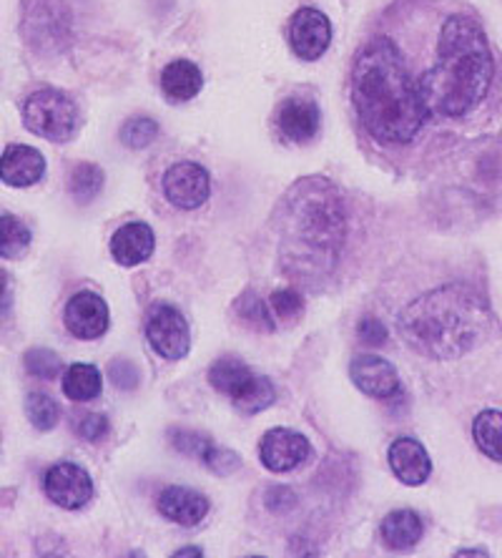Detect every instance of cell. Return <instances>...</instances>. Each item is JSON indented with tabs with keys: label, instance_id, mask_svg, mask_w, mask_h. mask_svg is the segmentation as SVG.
<instances>
[{
	"label": "cell",
	"instance_id": "6da1fadb",
	"mask_svg": "<svg viewBox=\"0 0 502 558\" xmlns=\"http://www.w3.org/2000/svg\"><path fill=\"white\" fill-rule=\"evenodd\" d=\"M282 265L302 282L334 272L347 240V211L340 192L322 177L296 182L277 215Z\"/></svg>",
	"mask_w": 502,
	"mask_h": 558
},
{
	"label": "cell",
	"instance_id": "7a4b0ae2",
	"mask_svg": "<svg viewBox=\"0 0 502 558\" xmlns=\"http://www.w3.org/2000/svg\"><path fill=\"white\" fill-rule=\"evenodd\" d=\"M350 96L359 124L384 146L409 144L425 124L427 109L417 84L390 38H372L357 53Z\"/></svg>",
	"mask_w": 502,
	"mask_h": 558
},
{
	"label": "cell",
	"instance_id": "3957f363",
	"mask_svg": "<svg viewBox=\"0 0 502 558\" xmlns=\"http://www.w3.org/2000/svg\"><path fill=\"white\" fill-rule=\"evenodd\" d=\"M495 61L482 28L467 15L444 21L438 40V59L417 81L425 109L438 117H465L488 96Z\"/></svg>",
	"mask_w": 502,
	"mask_h": 558
},
{
	"label": "cell",
	"instance_id": "277c9868",
	"mask_svg": "<svg viewBox=\"0 0 502 558\" xmlns=\"http://www.w3.org/2000/svg\"><path fill=\"white\" fill-rule=\"evenodd\" d=\"M488 302L467 284H442L402 310L397 330L409 348L430 360H455L482 340Z\"/></svg>",
	"mask_w": 502,
	"mask_h": 558
},
{
	"label": "cell",
	"instance_id": "5b68a950",
	"mask_svg": "<svg viewBox=\"0 0 502 558\" xmlns=\"http://www.w3.org/2000/svg\"><path fill=\"white\" fill-rule=\"evenodd\" d=\"M23 124L33 134L53 144H65L76 136L78 109L69 94L59 88H40L23 101Z\"/></svg>",
	"mask_w": 502,
	"mask_h": 558
},
{
	"label": "cell",
	"instance_id": "8992f818",
	"mask_svg": "<svg viewBox=\"0 0 502 558\" xmlns=\"http://www.w3.org/2000/svg\"><path fill=\"white\" fill-rule=\"evenodd\" d=\"M146 340L167 360H181L192 350V332H188L186 317L167 302H156L148 312Z\"/></svg>",
	"mask_w": 502,
	"mask_h": 558
},
{
	"label": "cell",
	"instance_id": "52a82bcc",
	"mask_svg": "<svg viewBox=\"0 0 502 558\" xmlns=\"http://www.w3.org/2000/svg\"><path fill=\"white\" fill-rule=\"evenodd\" d=\"M163 194L171 207L184 211L199 209L211 194L209 171L194 161H179L163 174Z\"/></svg>",
	"mask_w": 502,
	"mask_h": 558
},
{
	"label": "cell",
	"instance_id": "ba28073f",
	"mask_svg": "<svg viewBox=\"0 0 502 558\" xmlns=\"http://www.w3.org/2000/svg\"><path fill=\"white\" fill-rule=\"evenodd\" d=\"M290 44L302 61H317L332 44V23L317 8H299L290 23Z\"/></svg>",
	"mask_w": 502,
	"mask_h": 558
},
{
	"label": "cell",
	"instance_id": "9c48e42d",
	"mask_svg": "<svg viewBox=\"0 0 502 558\" xmlns=\"http://www.w3.org/2000/svg\"><path fill=\"white\" fill-rule=\"evenodd\" d=\"M44 488L46 496L51 498L56 506L65 508V511L84 508L90 496H94V481H90V475L76 463H59L48 468Z\"/></svg>",
	"mask_w": 502,
	"mask_h": 558
},
{
	"label": "cell",
	"instance_id": "30bf717a",
	"mask_svg": "<svg viewBox=\"0 0 502 558\" xmlns=\"http://www.w3.org/2000/svg\"><path fill=\"white\" fill-rule=\"evenodd\" d=\"M311 453L309 440L290 428L269 430L259 442V458L269 471L290 473L307 461Z\"/></svg>",
	"mask_w": 502,
	"mask_h": 558
},
{
	"label": "cell",
	"instance_id": "8fae6325",
	"mask_svg": "<svg viewBox=\"0 0 502 558\" xmlns=\"http://www.w3.org/2000/svg\"><path fill=\"white\" fill-rule=\"evenodd\" d=\"M65 327L78 340H98L109 330V305L96 292L73 294L63 312Z\"/></svg>",
	"mask_w": 502,
	"mask_h": 558
},
{
	"label": "cell",
	"instance_id": "7c38bea8",
	"mask_svg": "<svg viewBox=\"0 0 502 558\" xmlns=\"http://www.w3.org/2000/svg\"><path fill=\"white\" fill-rule=\"evenodd\" d=\"M352 383L369 398L387 400L400 390V377L392 363L380 355H357L350 367Z\"/></svg>",
	"mask_w": 502,
	"mask_h": 558
},
{
	"label": "cell",
	"instance_id": "4fadbf2b",
	"mask_svg": "<svg viewBox=\"0 0 502 558\" xmlns=\"http://www.w3.org/2000/svg\"><path fill=\"white\" fill-rule=\"evenodd\" d=\"M46 174L44 154L26 144L8 146L0 156V182L15 189H28L38 184Z\"/></svg>",
	"mask_w": 502,
	"mask_h": 558
},
{
	"label": "cell",
	"instance_id": "5bb4252c",
	"mask_svg": "<svg viewBox=\"0 0 502 558\" xmlns=\"http://www.w3.org/2000/svg\"><path fill=\"white\" fill-rule=\"evenodd\" d=\"M156 236L146 221H128L111 236V257L121 267H136L154 254Z\"/></svg>",
	"mask_w": 502,
	"mask_h": 558
},
{
	"label": "cell",
	"instance_id": "9a60e30c",
	"mask_svg": "<svg viewBox=\"0 0 502 558\" xmlns=\"http://www.w3.org/2000/svg\"><path fill=\"white\" fill-rule=\"evenodd\" d=\"M390 468L405 486H423L432 473V461L423 442L413 438H397L390 446Z\"/></svg>",
	"mask_w": 502,
	"mask_h": 558
},
{
	"label": "cell",
	"instance_id": "2e32d148",
	"mask_svg": "<svg viewBox=\"0 0 502 558\" xmlns=\"http://www.w3.org/2000/svg\"><path fill=\"white\" fill-rule=\"evenodd\" d=\"M159 511L163 519L171 523H179V526H196L207 519L209 513V500L207 496L196 494L192 488H167L159 496Z\"/></svg>",
	"mask_w": 502,
	"mask_h": 558
},
{
	"label": "cell",
	"instance_id": "e0dca14e",
	"mask_svg": "<svg viewBox=\"0 0 502 558\" xmlns=\"http://www.w3.org/2000/svg\"><path fill=\"white\" fill-rule=\"evenodd\" d=\"M319 121H322L319 109L311 101H304V98H290L279 109V129L294 144L311 142L319 131Z\"/></svg>",
	"mask_w": 502,
	"mask_h": 558
},
{
	"label": "cell",
	"instance_id": "ac0fdd59",
	"mask_svg": "<svg viewBox=\"0 0 502 558\" xmlns=\"http://www.w3.org/2000/svg\"><path fill=\"white\" fill-rule=\"evenodd\" d=\"M204 76L192 61H174L161 73V88L171 101H192L201 92Z\"/></svg>",
	"mask_w": 502,
	"mask_h": 558
},
{
	"label": "cell",
	"instance_id": "d6986e66",
	"mask_svg": "<svg viewBox=\"0 0 502 558\" xmlns=\"http://www.w3.org/2000/svg\"><path fill=\"white\" fill-rule=\"evenodd\" d=\"M382 541L392 551H409L423 538V519L415 511H394L382 521Z\"/></svg>",
	"mask_w": 502,
	"mask_h": 558
},
{
	"label": "cell",
	"instance_id": "ffe728a7",
	"mask_svg": "<svg viewBox=\"0 0 502 558\" xmlns=\"http://www.w3.org/2000/svg\"><path fill=\"white\" fill-rule=\"evenodd\" d=\"M252 380H254V373L236 357H221L211 365L209 371L211 388H217L221 396L232 398V403L246 388H249Z\"/></svg>",
	"mask_w": 502,
	"mask_h": 558
},
{
	"label": "cell",
	"instance_id": "44dd1931",
	"mask_svg": "<svg viewBox=\"0 0 502 558\" xmlns=\"http://www.w3.org/2000/svg\"><path fill=\"white\" fill-rule=\"evenodd\" d=\"M101 388H103V377L98 373V367L86 365V363L65 367L63 373L65 398L76 400V403H88V400L101 396Z\"/></svg>",
	"mask_w": 502,
	"mask_h": 558
},
{
	"label": "cell",
	"instance_id": "7402d4cb",
	"mask_svg": "<svg viewBox=\"0 0 502 558\" xmlns=\"http://www.w3.org/2000/svg\"><path fill=\"white\" fill-rule=\"evenodd\" d=\"M477 448L492 461L502 463V413L500 410H482L473 423Z\"/></svg>",
	"mask_w": 502,
	"mask_h": 558
},
{
	"label": "cell",
	"instance_id": "603a6c76",
	"mask_svg": "<svg viewBox=\"0 0 502 558\" xmlns=\"http://www.w3.org/2000/svg\"><path fill=\"white\" fill-rule=\"evenodd\" d=\"M30 247V229L19 217L0 215V257L19 259Z\"/></svg>",
	"mask_w": 502,
	"mask_h": 558
},
{
	"label": "cell",
	"instance_id": "cb8c5ba5",
	"mask_svg": "<svg viewBox=\"0 0 502 558\" xmlns=\"http://www.w3.org/2000/svg\"><path fill=\"white\" fill-rule=\"evenodd\" d=\"M274 398H277V392H274V385H271L269 377L254 375L252 385L234 400V405L242 410V413L252 415V413H261V410H267L271 403H274Z\"/></svg>",
	"mask_w": 502,
	"mask_h": 558
},
{
	"label": "cell",
	"instance_id": "d4e9b609",
	"mask_svg": "<svg viewBox=\"0 0 502 558\" xmlns=\"http://www.w3.org/2000/svg\"><path fill=\"white\" fill-rule=\"evenodd\" d=\"M103 186V171L96 163H78L76 169L71 171V182L69 189L71 194L76 196V202L86 204L94 199V196L101 192Z\"/></svg>",
	"mask_w": 502,
	"mask_h": 558
},
{
	"label": "cell",
	"instance_id": "484cf974",
	"mask_svg": "<svg viewBox=\"0 0 502 558\" xmlns=\"http://www.w3.org/2000/svg\"><path fill=\"white\" fill-rule=\"evenodd\" d=\"M26 415L33 423V428L38 430H53L61 421V408L56 405L53 398L40 396V392H33L26 400Z\"/></svg>",
	"mask_w": 502,
	"mask_h": 558
},
{
	"label": "cell",
	"instance_id": "4316f807",
	"mask_svg": "<svg viewBox=\"0 0 502 558\" xmlns=\"http://www.w3.org/2000/svg\"><path fill=\"white\" fill-rule=\"evenodd\" d=\"M236 312L246 325L259 327V330H271V327H274V317H271L269 302L259 300L257 294L246 292L244 298L236 302Z\"/></svg>",
	"mask_w": 502,
	"mask_h": 558
},
{
	"label": "cell",
	"instance_id": "83f0119b",
	"mask_svg": "<svg viewBox=\"0 0 502 558\" xmlns=\"http://www.w3.org/2000/svg\"><path fill=\"white\" fill-rule=\"evenodd\" d=\"M156 134H159V124L154 119L136 117L126 121V126L121 129V142L131 146V149H144V146L154 142Z\"/></svg>",
	"mask_w": 502,
	"mask_h": 558
},
{
	"label": "cell",
	"instance_id": "f1b7e54d",
	"mask_svg": "<svg viewBox=\"0 0 502 558\" xmlns=\"http://www.w3.org/2000/svg\"><path fill=\"white\" fill-rule=\"evenodd\" d=\"M269 307H271V315H277L282 323H294V319H299L302 315L304 300L296 290H277L271 294Z\"/></svg>",
	"mask_w": 502,
	"mask_h": 558
},
{
	"label": "cell",
	"instance_id": "f546056e",
	"mask_svg": "<svg viewBox=\"0 0 502 558\" xmlns=\"http://www.w3.org/2000/svg\"><path fill=\"white\" fill-rule=\"evenodd\" d=\"M26 367L30 375L40 377V380H53V377L61 373L63 365H61V357L56 355V352L36 348L26 355Z\"/></svg>",
	"mask_w": 502,
	"mask_h": 558
},
{
	"label": "cell",
	"instance_id": "4dcf8cb0",
	"mask_svg": "<svg viewBox=\"0 0 502 558\" xmlns=\"http://www.w3.org/2000/svg\"><path fill=\"white\" fill-rule=\"evenodd\" d=\"M171 440H174V446H176L179 453L199 458V461H204V458L209 456V450L213 448V442L207 438V435H201V433L174 430V433H171Z\"/></svg>",
	"mask_w": 502,
	"mask_h": 558
},
{
	"label": "cell",
	"instance_id": "1f68e13d",
	"mask_svg": "<svg viewBox=\"0 0 502 558\" xmlns=\"http://www.w3.org/2000/svg\"><path fill=\"white\" fill-rule=\"evenodd\" d=\"M204 463L209 465V471L219 473V475H232L238 471V468H242V461H238L236 453H232V450H226V448H217V446L209 450V456L204 458Z\"/></svg>",
	"mask_w": 502,
	"mask_h": 558
},
{
	"label": "cell",
	"instance_id": "d6a6232c",
	"mask_svg": "<svg viewBox=\"0 0 502 558\" xmlns=\"http://www.w3.org/2000/svg\"><path fill=\"white\" fill-rule=\"evenodd\" d=\"M357 335H359L362 342L372 344V348H380V344H384L387 338H390L387 327L377 317H365V319H362L359 327H357Z\"/></svg>",
	"mask_w": 502,
	"mask_h": 558
},
{
	"label": "cell",
	"instance_id": "836d02e7",
	"mask_svg": "<svg viewBox=\"0 0 502 558\" xmlns=\"http://www.w3.org/2000/svg\"><path fill=\"white\" fill-rule=\"evenodd\" d=\"M106 433H109V421L98 413H90L78 423V435L88 442H98L101 438H106Z\"/></svg>",
	"mask_w": 502,
	"mask_h": 558
},
{
	"label": "cell",
	"instance_id": "e575fe53",
	"mask_svg": "<svg viewBox=\"0 0 502 558\" xmlns=\"http://www.w3.org/2000/svg\"><path fill=\"white\" fill-rule=\"evenodd\" d=\"M111 380L117 388L131 390L138 385V371L128 363V360H117V363L111 365Z\"/></svg>",
	"mask_w": 502,
	"mask_h": 558
},
{
	"label": "cell",
	"instance_id": "d590c367",
	"mask_svg": "<svg viewBox=\"0 0 502 558\" xmlns=\"http://www.w3.org/2000/svg\"><path fill=\"white\" fill-rule=\"evenodd\" d=\"M265 504H267V508H271V511L284 513V511H292V508L296 506V496L292 494L290 488H284V486H274L271 490H267Z\"/></svg>",
	"mask_w": 502,
	"mask_h": 558
},
{
	"label": "cell",
	"instance_id": "8d00e7d4",
	"mask_svg": "<svg viewBox=\"0 0 502 558\" xmlns=\"http://www.w3.org/2000/svg\"><path fill=\"white\" fill-rule=\"evenodd\" d=\"M8 302H11V279L0 269V310H3Z\"/></svg>",
	"mask_w": 502,
	"mask_h": 558
}]
</instances>
